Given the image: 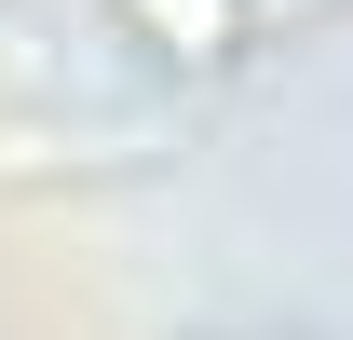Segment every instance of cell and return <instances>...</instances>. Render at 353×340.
Here are the masks:
<instances>
[{"label": "cell", "instance_id": "cell-1", "mask_svg": "<svg viewBox=\"0 0 353 340\" xmlns=\"http://www.w3.org/2000/svg\"><path fill=\"white\" fill-rule=\"evenodd\" d=\"M123 28H136V41H163L176 68H218V55L259 28V0H123Z\"/></svg>", "mask_w": 353, "mask_h": 340}, {"label": "cell", "instance_id": "cell-2", "mask_svg": "<svg viewBox=\"0 0 353 340\" xmlns=\"http://www.w3.org/2000/svg\"><path fill=\"white\" fill-rule=\"evenodd\" d=\"M259 14H272V28H285V14H326V0H259Z\"/></svg>", "mask_w": 353, "mask_h": 340}]
</instances>
